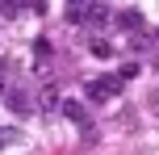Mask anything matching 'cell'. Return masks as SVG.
<instances>
[{"label": "cell", "mask_w": 159, "mask_h": 155, "mask_svg": "<svg viewBox=\"0 0 159 155\" xmlns=\"http://www.w3.org/2000/svg\"><path fill=\"white\" fill-rule=\"evenodd\" d=\"M121 88H126L121 75H96V80H88V101H113Z\"/></svg>", "instance_id": "cell-1"}, {"label": "cell", "mask_w": 159, "mask_h": 155, "mask_svg": "<svg viewBox=\"0 0 159 155\" xmlns=\"http://www.w3.org/2000/svg\"><path fill=\"white\" fill-rule=\"evenodd\" d=\"M59 113H63L71 126H80V130H92V126H88V109L80 105V101H71V97H67L63 105H59Z\"/></svg>", "instance_id": "cell-2"}, {"label": "cell", "mask_w": 159, "mask_h": 155, "mask_svg": "<svg viewBox=\"0 0 159 155\" xmlns=\"http://www.w3.org/2000/svg\"><path fill=\"white\" fill-rule=\"evenodd\" d=\"M80 21L84 25H105L109 21V4H105V0H88L84 13H80Z\"/></svg>", "instance_id": "cell-3"}, {"label": "cell", "mask_w": 159, "mask_h": 155, "mask_svg": "<svg viewBox=\"0 0 159 155\" xmlns=\"http://www.w3.org/2000/svg\"><path fill=\"white\" fill-rule=\"evenodd\" d=\"M8 109H13L17 117H30V113H34V101H30V92L13 88V92H8Z\"/></svg>", "instance_id": "cell-4"}, {"label": "cell", "mask_w": 159, "mask_h": 155, "mask_svg": "<svg viewBox=\"0 0 159 155\" xmlns=\"http://www.w3.org/2000/svg\"><path fill=\"white\" fill-rule=\"evenodd\" d=\"M59 105H63V97H59L55 84H50V88H42V97H38V109H42V113H55Z\"/></svg>", "instance_id": "cell-5"}, {"label": "cell", "mask_w": 159, "mask_h": 155, "mask_svg": "<svg viewBox=\"0 0 159 155\" xmlns=\"http://www.w3.org/2000/svg\"><path fill=\"white\" fill-rule=\"evenodd\" d=\"M117 25H126V30H143V13H138V8H121V13H117Z\"/></svg>", "instance_id": "cell-6"}, {"label": "cell", "mask_w": 159, "mask_h": 155, "mask_svg": "<svg viewBox=\"0 0 159 155\" xmlns=\"http://www.w3.org/2000/svg\"><path fill=\"white\" fill-rule=\"evenodd\" d=\"M88 50H92L96 59H109V55H113V42H105V38H92V42H88Z\"/></svg>", "instance_id": "cell-7"}, {"label": "cell", "mask_w": 159, "mask_h": 155, "mask_svg": "<svg viewBox=\"0 0 159 155\" xmlns=\"http://www.w3.org/2000/svg\"><path fill=\"white\" fill-rule=\"evenodd\" d=\"M84 4H88V0H67V17H71V21H80V13H84Z\"/></svg>", "instance_id": "cell-8"}, {"label": "cell", "mask_w": 159, "mask_h": 155, "mask_svg": "<svg viewBox=\"0 0 159 155\" xmlns=\"http://www.w3.org/2000/svg\"><path fill=\"white\" fill-rule=\"evenodd\" d=\"M21 13V0H4V17H17Z\"/></svg>", "instance_id": "cell-9"}, {"label": "cell", "mask_w": 159, "mask_h": 155, "mask_svg": "<svg viewBox=\"0 0 159 155\" xmlns=\"http://www.w3.org/2000/svg\"><path fill=\"white\" fill-rule=\"evenodd\" d=\"M21 8H34V13H46V4H42V0H21Z\"/></svg>", "instance_id": "cell-10"}, {"label": "cell", "mask_w": 159, "mask_h": 155, "mask_svg": "<svg viewBox=\"0 0 159 155\" xmlns=\"http://www.w3.org/2000/svg\"><path fill=\"white\" fill-rule=\"evenodd\" d=\"M13 139H17V130H0V151H4V147H8Z\"/></svg>", "instance_id": "cell-11"}, {"label": "cell", "mask_w": 159, "mask_h": 155, "mask_svg": "<svg viewBox=\"0 0 159 155\" xmlns=\"http://www.w3.org/2000/svg\"><path fill=\"white\" fill-rule=\"evenodd\" d=\"M4 80H8V63L0 59V88H4Z\"/></svg>", "instance_id": "cell-12"}, {"label": "cell", "mask_w": 159, "mask_h": 155, "mask_svg": "<svg viewBox=\"0 0 159 155\" xmlns=\"http://www.w3.org/2000/svg\"><path fill=\"white\" fill-rule=\"evenodd\" d=\"M155 42H159V30H155Z\"/></svg>", "instance_id": "cell-13"}]
</instances>
